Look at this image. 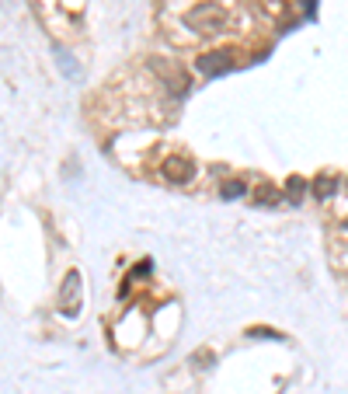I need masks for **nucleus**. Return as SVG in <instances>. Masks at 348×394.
Instances as JSON below:
<instances>
[{
	"label": "nucleus",
	"instance_id": "nucleus-8",
	"mask_svg": "<svg viewBox=\"0 0 348 394\" xmlns=\"http://www.w3.org/2000/svg\"><path fill=\"white\" fill-rule=\"evenodd\" d=\"M303 189H307V182H303L300 175H293V178L286 182V196L293 199V202H300V196H303Z\"/></svg>",
	"mask_w": 348,
	"mask_h": 394
},
{
	"label": "nucleus",
	"instance_id": "nucleus-5",
	"mask_svg": "<svg viewBox=\"0 0 348 394\" xmlns=\"http://www.w3.org/2000/svg\"><path fill=\"white\" fill-rule=\"evenodd\" d=\"M150 70L171 88V91H178V95H185L188 91V74L185 70H178L174 63H164V60H150Z\"/></svg>",
	"mask_w": 348,
	"mask_h": 394
},
{
	"label": "nucleus",
	"instance_id": "nucleus-7",
	"mask_svg": "<svg viewBox=\"0 0 348 394\" xmlns=\"http://www.w3.org/2000/svg\"><path fill=\"white\" fill-rule=\"evenodd\" d=\"M220 196L223 199H244L248 196V185H244L241 178H227V182H220Z\"/></svg>",
	"mask_w": 348,
	"mask_h": 394
},
{
	"label": "nucleus",
	"instance_id": "nucleus-1",
	"mask_svg": "<svg viewBox=\"0 0 348 394\" xmlns=\"http://www.w3.org/2000/svg\"><path fill=\"white\" fill-rule=\"evenodd\" d=\"M188 28H195L199 35H220L223 25H227V11L220 4H195L188 11Z\"/></svg>",
	"mask_w": 348,
	"mask_h": 394
},
{
	"label": "nucleus",
	"instance_id": "nucleus-3",
	"mask_svg": "<svg viewBox=\"0 0 348 394\" xmlns=\"http://www.w3.org/2000/svg\"><path fill=\"white\" fill-rule=\"evenodd\" d=\"M230 67H234V53H230V49L206 53V56H199V60H195V70H199L202 77H220V74H227Z\"/></svg>",
	"mask_w": 348,
	"mask_h": 394
},
{
	"label": "nucleus",
	"instance_id": "nucleus-4",
	"mask_svg": "<svg viewBox=\"0 0 348 394\" xmlns=\"http://www.w3.org/2000/svg\"><path fill=\"white\" fill-rule=\"evenodd\" d=\"M56 303H60L63 314H77V307H81V272H67V280L56 294Z\"/></svg>",
	"mask_w": 348,
	"mask_h": 394
},
{
	"label": "nucleus",
	"instance_id": "nucleus-9",
	"mask_svg": "<svg viewBox=\"0 0 348 394\" xmlns=\"http://www.w3.org/2000/svg\"><path fill=\"white\" fill-rule=\"evenodd\" d=\"M275 199H279V192H275L272 185H261V189H258V202H261V206H272Z\"/></svg>",
	"mask_w": 348,
	"mask_h": 394
},
{
	"label": "nucleus",
	"instance_id": "nucleus-2",
	"mask_svg": "<svg viewBox=\"0 0 348 394\" xmlns=\"http://www.w3.org/2000/svg\"><path fill=\"white\" fill-rule=\"evenodd\" d=\"M161 175L171 182V185H188L195 178V164L185 157V154H171L164 164H161Z\"/></svg>",
	"mask_w": 348,
	"mask_h": 394
},
{
	"label": "nucleus",
	"instance_id": "nucleus-6",
	"mask_svg": "<svg viewBox=\"0 0 348 394\" xmlns=\"http://www.w3.org/2000/svg\"><path fill=\"white\" fill-rule=\"evenodd\" d=\"M335 189H338V182H335L331 175H317V178H314V199L324 202V199L335 196Z\"/></svg>",
	"mask_w": 348,
	"mask_h": 394
}]
</instances>
